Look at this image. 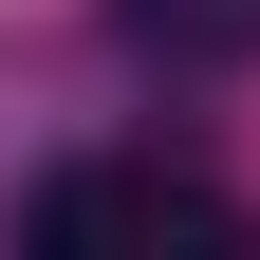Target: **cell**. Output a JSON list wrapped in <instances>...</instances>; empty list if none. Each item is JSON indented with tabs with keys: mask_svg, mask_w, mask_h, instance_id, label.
I'll list each match as a JSON object with an SVG mask.
<instances>
[{
	"mask_svg": "<svg viewBox=\"0 0 260 260\" xmlns=\"http://www.w3.org/2000/svg\"><path fill=\"white\" fill-rule=\"evenodd\" d=\"M130 56H168V75H242L260 56V0H112Z\"/></svg>",
	"mask_w": 260,
	"mask_h": 260,
	"instance_id": "cell-1",
	"label": "cell"
},
{
	"mask_svg": "<svg viewBox=\"0 0 260 260\" xmlns=\"http://www.w3.org/2000/svg\"><path fill=\"white\" fill-rule=\"evenodd\" d=\"M149 205H168V168H56L38 186V223H149Z\"/></svg>",
	"mask_w": 260,
	"mask_h": 260,
	"instance_id": "cell-2",
	"label": "cell"
}]
</instances>
